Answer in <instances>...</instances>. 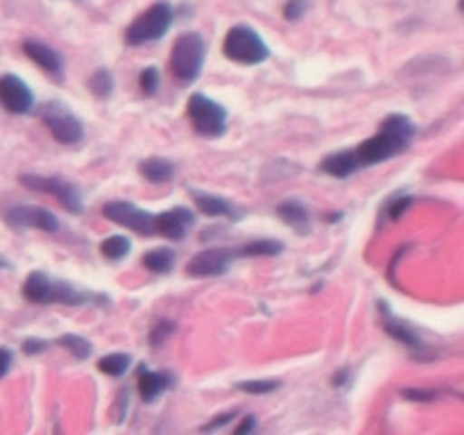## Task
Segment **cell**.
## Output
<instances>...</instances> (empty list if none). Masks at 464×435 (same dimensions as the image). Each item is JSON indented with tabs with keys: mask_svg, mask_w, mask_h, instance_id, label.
<instances>
[{
	"mask_svg": "<svg viewBox=\"0 0 464 435\" xmlns=\"http://www.w3.org/2000/svg\"><path fill=\"white\" fill-rule=\"evenodd\" d=\"M281 249H284V243L263 238V240H254V243H247L243 245V247H238V256H276V254H281Z\"/></svg>",
	"mask_w": 464,
	"mask_h": 435,
	"instance_id": "44dd1931",
	"label": "cell"
},
{
	"mask_svg": "<svg viewBox=\"0 0 464 435\" xmlns=\"http://www.w3.org/2000/svg\"><path fill=\"white\" fill-rule=\"evenodd\" d=\"M131 365L130 353H109V356L100 358L98 370L104 372L109 376H122Z\"/></svg>",
	"mask_w": 464,
	"mask_h": 435,
	"instance_id": "7402d4cb",
	"label": "cell"
},
{
	"mask_svg": "<svg viewBox=\"0 0 464 435\" xmlns=\"http://www.w3.org/2000/svg\"><path fill=\"white\" fill-rule=\"evenodd\" d=\"M403 397L415 399V401H430L435 397L433 390H403Z\"/></svg>",
	"mask_w": 464,
	"mask_h": 435,
	"instance_id": "4dcf8cb0",
	"label": "cell"
},
{
	"mask_svg": "<svg viewBox=\"0 0 464 435\" xmlns=\"http://www.w3.org/2000/svg\"><path fill=\"white\" fill-rule=\"evenodd\" d=\"M59 344H62V347H66L68 352H71L75 358H80V361L89 358L91 352H93V347H91L89 340L80 338V335H72V334L62 335V338H59Z\"/></svg>",
	"mask_w": 464,
	"mask_h": 435,
	"instance_id": "cb8c5ba5",
	"label": "cell"
},
{
	"mask_svg": "<svg viewBox=\"0 0 464 435\" xmlns=\"http://www.w3.org/2000/svg\"><path fill=\"white\" fill-rule=\"evenodd\" d=\"M9 225L14 227H32V229L48 231V234H54L59 229V220L53 211L44 207H14L5 213Z\"/></svg>",
	"mask_w": 464,
	"mask_h": 435,
	"instance_id": "7c38bea8",
	"label": "cell"
},
{
	"mask_svg": "<svg viewBox=\"0 0 464 435\" xmlns=\"http://www.w3.org/2000/svg\"><path fill=\"white\" fill-rule=\"evenodd\" d=\"M170 385H172V374H168V372H150L148 367H140L139 392L145 403L154 401V399H157L159 394L166 392Z\"/></svg>",
	"mask_w": 464,
	"mask_h": 435,
	"instance_id": "9a60e30c",
	"label": "cell"
},
{
	"mask_svg": "<svg viewBox=\"0 0 464 435\" xmlns=\"http://www.w3.org/2000/svg\"><path fill=\"white\" fill-rule=\"evenodd\" d=\"M3 267H9V263L5 261V258H0V270H3Z\"/></svg>",
	"mask_w": 464,
	"mask_h": 435,
	"instance_id": "d590c367",
	"label": "cell"
},
{
	"mask_svg": "<svg viewBox=\"0 0 464 435\" xmlns=\"http://www.w3.org/2000/svg\"><path fill=\"white\" fill-rule=\"evenodd\" d=\"M222 53L225 57H229L231 62L247 63V66H254V63H263L267 57H270V48L266 45V41L261 39L256 30L247 25H236L227 32L225 44H222Z\"/></svg>",
	"mask_w": 464,
	"mask_h": 435,
	"instance_id": "277c9868",
	"label": "cell"
},
{
	"mask_svg": "<svg viewBox=\"0 0 464 435\" xmlns=\"http://www.w3.org/2000/svg\"><path fill=\"white\" fill-rule=\"evenodd\" d=\"M193 199L198 204L199 211L208 218H220V216H238L236 207L231 202H227L225 198L220 195H211V193H202V190H193Z\"/></svg>",
	"mask_w": 464,
	"mask_h": 435,
	"instance_id": "ac0fdd59",
	"label": "cell"
},
{
	"mask_svg": "<svg viewBox=\"0 0 464 435\" xmlns=\"http://www.w3.org/2000/svg\"><path fill=\"white\" fill-rule=\"evenodd\" d=\"M23 295L34 304H66V306H80V304H107V297L95 293H82L71 284L59 279H50L44 272H32L23 284Z\"/></svg>",
	"mask_w": 464,
	"mask_h": 435,
	"instance_id": "7a4b0ae2",
	"label": "cell"
},
{
	"mask_svg": "<svg viewBox=\"0 0 464 435\" xmlns=\"http://www.w3.org/2000/svg\"><path fill=\"white\" fill-rule=\"evenodd\" d=\"M172 331H175V324H172V322H161V324L154 326L152 335H150V343H152L154 347H157V344H161L163 340H166L168 335L172 334Z\"/></svg>",
	"mask_w": 464,
	"mask_h": 435,
	"instance_id": "f1b7e54d",
	"label": "cell"
},
{
	"mask_svg": "<svg viewBox=\"0 0 464 435\" xmlns=\"http://www.w3.org/2000/svg\"><path fill=\"white\" fill-rule=\"evenodd\" d=\"M44 349H45L44 340L30 338V340H25V343H23V352H25V353H39V352H44Z\"/></svg>",
	"mask_w": 464,
	"mask_h": 435,
	"instance_id": "d6a6232c",
	"label": "cell"
},
{
	"mask_svg": "<svg viewBox=\"0 0 464 435\" xmlns=\"http://www.w3.org/2000/svg\"><path fill=\"white\" fill-rule=\"evenodd\" d=\"M193 211H188L186 207H177L170 208V211L159 213V216L154 218V227H157V234L172 240H181L186 236V229L193 225Z\"/></svg>",
	"mask_w": 464,
	"mask_h": 435,
	"instance_id": "5bb4252c",
	"label": "cell"
},
{
	"mask_svg": "<svg viewBox=\"0 0 464 435\" xmlns=\"http://www.w3.org/2000/svg\"><path fill=\"white\" fill-rule=\"evenodd\" d=\"M415 131L417 127L411 118L403 116V113H392V116L385 118L383 125H381V131L376 136L362 140L358 148L343 150V152H335L331 157H326L322 161V170L344 179V177L353 175L358 168L388 161V159L406 152Z\"/></svg>",
	"mask_w": 464,
	"mask_h": 435,
	"instance_id": "6da1fadb",
	"label": "cell"
},
{
	"mask_svg": "<svg viewBox=\"0 0 464 435\" xmlns=\"http://www.w3.org/2000/svg\"><path fill=\"white\" fill-rule=\"evenodd\" d=\"M254 426H256V420H254V417H245V421L243 424L238 426V429H236V433H245V430H252Z\"/></svg>",
	"mask_w": 464,
	"mask_h": 435,
	"instance_id": "e575fe53",
	"label": "cell"
},
{
	"mask_svg": "<svg viewBox=\"0 0 464 435\" xmlns=\"http://www.w3.org/2000/svg\"><path fill=\"white\" fill-rule=\"evenodd\" d=\"M231 417H234V415H220V420H216V421H211V424L202 426V430H213V429H220V426H222V424H227V421H229Z\"/></svg>",
	"mask_w": 464,
	"mask_h": 435,
	"instance_id": "836d02e7",
	"label": "cell"
},
{
	"mask_svg": "<svg viewBox=\"0 0 464 435\" xmlns=\"http://www.w3.org/2000/svg\"><path fill=\"white\" fill-rule=\"evenodd\" d=\"M140 175L145 177L148 181H152V184H166V181H170L172 177H175V163L168 161V159H145L143 163L139 166Z\"/></svg>",
	"mask_w": 464,
	"mask_h": 435,
	"instance_id": "d6986e66",
	"label": "cell"
},
{
	"mask_svg": "<svg viewBox=\"0 0 464 435\" xmlns=\"http://www.w3.org/2000/svg\"><path fill=\"white\" fill-rule=\"evenodd\" d=\"M0 102L7 111L27 113L34 104V95L21 77L3 75L0 77Z\"/></svg>",
	"mask_w": 464,
	"mask_h": 435,
	"instance_id": "4fadbf2b",
	"label": "cell"
},
{
	"mask_svg": "<svg viewBox=\"0 0 464 435\" xmlns=\"http://www.w3.org/2000/svg\"><path fill=\"white\" fill-rule=\"evenodd\" d=\"M91 91H93L98 98H109L113 91V77L109 71H95L89 80Z\"/></svg>",
	"mask_w": 464,
	"mask_h": 435,
	"instance_id": "d4e9b609",
	"label": "cell"
},
{
	"mask_svg": "<svg viewBox=\"0 0 464 435\" xmlns=\"http://www.w3.org/2000/svg\"><path fill=\"white\" fill-rule=\"evenodd\" d=\"M379 306H381V317H383L385 331H388V334L392 335V338H397L399 343L406 344V347L411 349V352L415 353V356H420V358H430V356H433V352H430V349H429V344H426L424 340H421V335L417 334V331L412 329V326L408 324V322L399 320L397 315H392V313H390V308H388V304L381 302Z\"/></svg>",
	"mask_w": 464,
	"mask_h": 435,
	"instance_id": "8fae6325",
	"label": "cell"
},
{
	"mask_svg": "<svg viewBox=\"0 0 464 435\" xmlns=\"http://www.w3.org/2000/svg\"><path fill=\"white\" fill-rule=\"evenodd\" d=\"M41 121L50 130V134L63 145H75L84 139V127L80 118L62 102H48L41 107Z\"/></svg>",
	"mask_w": 464,
	"mask_h": 435,
	"instance_id": "52a82bcc",
	"label": "cell"
},
{
	"mask_svg": "<svg viewBox=\"0 0 464 435\" xmlns=\"http://www.w3.org/2000/svg\"><path fill=\"white\" fill-rule=\"evenodd\" d=\"M23 186L32 190H39V193L54 195L63 207L71 213L82 211V195L75 186L68 179H62V177H41V175H21Z\"/></svg>",
	"mask_w": 464,
	"mask_h": 435,
	"instance_id": "9c48e42d",
	"label": "cell"
},
{
	"mask_svg": "<svg viewBox=\"0 0 464 435\" xmlns=\"http://www.w3.org/2000/svg\"><path fill=\"white\" fill-rule=\"evenodd\" d=\"M140 89H143L145 95H154L159 89V71L157 68H145L143 72H140Z\"/></svg>",
	"mask_w": 464,
	"mask_h": 435,
	"instance_id": "4316f807",
	"label": "cell"
},
{
	"mask_svg": "<svg viewBox=\"0 0 464 435\" xmlns=\"http://www.w3.org/2000/svg\"><path fill=\"white\" fill-rule=\"evenodd\" d=\"M172 25V9L170 5L157 3L145 9L139 18H134L125 32V41L130 45H143L150 41H157L170 30Z\"/></svg>",
	"mask_w": 464,
	"mask_h": 435,
	"instance_id": "5b68a950",
	"label": "cell"
},
{
	"mask_svg": "<svg viewBox=\"0 0 464 435\" xmlns=\"http://www.w3.org/2000/svg\"><path fill=\"white\" fill-rule=\"evenodd\" d=\"M276 213H279L281 220L285 222V225L293 227L297 234H308L311 231V213H308V208L304 207L302 202H297V199H285V202H281L279 207H276Z\"/></svg>",
	"mask_w": 464,
	"mask_h": 435,
	"instance_id": "e0dca14e",
	"label": "cell"
},
{
	"mask_svg": "<svg viewBox=\"0 0 464 435\" xmlns=\"http://www.w3.org/2000/svg\"><path fill=\"white\" fill-rule=\"evenodd\" d=\"M145 267H148L150 272H157V275H166V272L172 270V266H175V252L168 247H159V249H152V252L145 254L143 258Z\"/></svg>",
	"mask_w": 464,
	"mask_h": 435,
	"instance_id": "ffe728a7",
	"label": "cell"
},
{
	"mask_svg": "<svg viewBox=\"0 0 464 435\" xmlns=\"http://www.w3.org/2000/svg\"><path fill=\"white\" fill-rule=\"evenodd\" d=\"M104 218H109L116 225L127 227V229L136 231V234L143 236H152L157 234V227H154V218L152 213L143 211L136 204L125 202V199H113V202H107L102 208Z\"/></svg>",
	"mask_w": 464,
	"mask_h": 435,
	"instance_id": "ba28073f",
	"label": "cell"
},
{
	"mask_svg": "<svg viewBox=\"0 0 464 435\" xmlns=\"http://www.w3.org/2000/svg\"><path fill=\"white\" fill-rule=\"evenodd\" d=\"M306 12V0H288L284 7V14L288 21H297V18L304 16Z\"/></svg>",
	"mask_w": 464,
	"mask_h": 435,
	"instance_id": "83f0119b",
	"label": "cell"
},
{
	"mask_svg": "<svg viewBox=\"0 0 464 435\" xmlns=\"http://www.w3.org/2000/svg\"><path fill=\"white\" fill-rule=\"evenodd\" d=\"M411 204H412V198H399V199H394V202L390 204V208H388L390 218H392V220H399V218H401L403 213H406V208L411 207Z\"/></svg>",
	"mask_w": 464,
	"mask_h": 435,
	"instance_id": "f546056e",
	"label": "cell"
},
{
	"mask_svg": "<svg viewBox=\"0 0 464 435\" xmlns=\"http://www.w3.org/2000/svg\"><path fill=\"white\" fill-rule=\"evenodd\" d=\"M460 9H462V14H464V0H460Z\"/></svg>",
	"mask_w": 464,
	"mask_h": 435,
	"instance_id": "8d00e7d4",
	"label": "cell"
},
{
	"mask_svg": "<svg viewBox=\"0 0 464 435\" xmlns=\"http://www.w3.org/2000/svg\"><path fill=\"white\" fill-rule=\"evenodd\" d=\"M204 54H207V45L198 32H186L172 45L170 54V68L175 77L184 84H190L199 77L204 66Z\"/></svg>",
	"mask_w": 464,
	"mask_h": 435,
	"instance_id": "3957f363",
	"label": "cell"
},
{
	"mask_svg": "<svg viewBox=\"0 0 464 435\" xmlns=\"http://www.w3.org/2000/svg\"><path fill=\"white\" fill-rule=\"evenodd\" d=\"M12 362H14V353L9 352L7 347H0V379L7 374L9 367H12Z\"/></svg>",
	"mask_w": 464,
	"mask_h": 435,
	"instance_id": "1f68e13d",
	"label": "cell"
},
{
	"mask_svg": "<svg viewBox=\"0 0 464 435\" xmlns=\"http://www.w3.org/2000/svg\"><path fill=\"white\" fill-rule=\"evenodd\" d=\"M276 388H279L276 381H266V379L243 381V383H238V390H243V392H249V394H267V392H275Z\"/></svg>",
	"mask_w": 464,
	"mask_h": 435,
	"instance_id": "484cf974",
	"label": "cell"
},
{
	"mask_svg": "<svg viewBox=\"0 0 464 435\" xmlns=\"http://www.w3.org/2000/svg\"><path fill=\"white\" fill-rule=\"evenodd\" d=\"M238 256V249L229 247H213L195 254L186 266V272L190 276H220L229 270L231 261Z\"/></svg>",
	"mask_w": 464,
	"mask_h": 435,
	"instance_id": "30bf717a",
	"label": "cell"
},
{
	"mask_svg": "<svg viewBox=\"0 0 464 435\" xmlns=\"http://www.w3.org/2000/svg\"><path fill=\"white\" fill-rule=\"evenodd\" d=\"M130 249H131V243L127 236H111V238L102 240V245H100L102 256L111 258V261H121V258H125L127 254H130Z\"/></svg>",
	"mask_w": 464,
	"mask_h": 435,
	"instance_id": "603a6c76",
	"label": "cell"
},
{
	"mask_svg": "<svg viewBox=\"0 0 464 435\" xmlns=\"http://www.w3.org/2000/svg\"><path fill=\"white\" fill-rule=\"evenodd\" d=\"M23 50H25L27 57H30L32 62L39 63L45 72H50V75H62L63 62L50 45L39 44V41H25V44H23Z\"/></svg>",
	"mask_w": 464,
	"mask_h": 435,
	"instance_id": "2e32d148",
	"label": "cell"
},
{
	"mask_svg": "<svg viewBox=\"0 0 464 435\" xmlns=\"http://www.w3.org/2000/svg\"><path fill=\"white\" fill-rule=\"evenodd\" d=\"M188 118L193 122V130L198 134L216 139L227 130V109L216 100L207 98L202 93L190 95L188 100Z\"/></svg>",
	"mask_w": 464,
	"mask_h": 435,
	"instance_id": "8992f818",
	"label": "cell"
}]
</instances>
